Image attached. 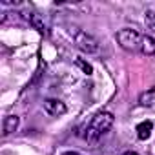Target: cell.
<instances>
[{"mask_svg":"<svg viewBox=\"0 0 155 155\" xmlns=\"http://www.w3.org/2000/svg\"><path fill=\"white\" fill-rule=\"evenodd\" d=\"M113 122H115V117H113L111 111H106V110L99 111L97 115H93V119L90 120V124L84 128V139L88 142L99 140L102 135H106L111 130Z\"/></svg>","mask_w":155,"mask_h":155,"instance_id":"obj_1","label":"cell"},{"mask_svg":"<svg viewBox=\"0 0 155 155\" xmlns=\"http://www.w3.org/2000/svg\"><path fill=\"white\" fill-rule=\"evenodd\" d=\"M68 33H69V37H71L73 44H75L77 48H79L81 51L88 53V55H91V53H97V51L101 49V44H99V40H97L93 35H90L88 31L81 29V28H77V26H69Z\"/></svg>","mask_w":155,"mask_h":155,"instance_id":"obj_2","label":"cell"},{"mask_svg":"<svg viewBox=\"0 0 155 155\" xmlns=\"http://www.w3.org/2000/svg\"><path fill=\"white\" fill-rule=\"evenodd\" d=\"M115 38H117L119 46H120L122 49H126V51H135V49H139V48H140V42H142V37L139 35V31H137V29H131V28H122V29H119L117 35H115Z\"/></svg>","mask_w":155,"mask_h":155,"instance_id":"obj_3","label":"cell"},{"mask_svg":"<svg viewBox=\"0 0 155 155\" xmlns=\"http://www.w3.org/2000/svg\"><path fill=\"white\" fill-rule=\"evenodd\" d=\"M42 106H44V111L48 115H51V117H60V115H64L68 111L66 104L62 101H58V99H46Z\"/></svg>","mask_w":155,"mask_h":155,"instance_id":"obj_4","label":"cell"},{"mask_svg":"<svg viewBox=\"0 0 155 155\" xmlns=\"http://www.w3.org/2000/svg\"><path fill=\"white\" fill-rule=\"evenodd\" d=\"M24 17H26V20L29 22V26L35 28L40 35H46V33H48V22L44 20V15L33 11V13H26Z\"/></svg>","mask_w":155,"mask_h":155,"instance_id":"obj_5","label":"cell"},{"mask_svg":"<svg viewBox=\"0 0 155 155\" xmlns=\"http://www.w3.org/2000/svg\"><path fill=\"white\" fill-rule=\"evenodd\" d=\"M18 124H20V119H18L17 115H8V117L4 119V124H2V135H4V137L11 135L13 131H17Z\"/></svg>","mask_w":155,"mask_h":155,"instance_id":"obj_6","label":"cell"},{"mask_svg":"<svg viewBox=\"0 0 155 155\" xmlns=\"http://www.w3.org/2000/svg\"><path fill=\"white\" fill-rule=\"evenodd\" d=\"M139 104L144 106V108L155 106V86L150 88V90H146V91H142V93L139 95Z\"/></svg>","mask_w":155,"mask_h":155,"instance_id":"obj_7","label":"cell"},{"mask_svg":"<svg viewBox=\"0 0 155 155\" xmlns=\"http://www.w3.org/2000/svg\"><path fill=\"white\" fill-rule=\"evenodd\" d=\"M151 130H153V122L151 120H142L140 124H137V137L140 140H146V139H150Z\"/></svg>","mask_w":155,"mask_h":155,"instance_id":"obj_8","label":"cell"},{"mask_svg":"<svg viewBox=\"0 0 155 155\" xmlns=\"http://www.w3.org/2000/svg\"><path fill=\"white\" fill-rule=\"evenodd\" d=\"M140 51L144 55H155V38L153 37H142Z\"/></svg>","mask_w":155,"mask_h":155,"instance_id":"obj_9","label":"cell"},{"mask_svg":"<svg viewBox=\"0 0 155 155\" xmlns=\"http://www.w3.org/2000/svg\"><path fill=\"white\" fill-rule=\"evenodd\" d=\"M75 64L79 66V68H81V69H82L86 75H91V73H93V68H91V64H88L84 58H77V60H75Z\"/></svg>","mask_w":155,"mask_h":155,"instance_id":"obj_10","label":"cell"},{"mask_svg":"<svg viewBox=\"0 0 155 155\" xmlns=\"http://www.w3.org/2000/svg\"><path fill=\"white\" fill-rule=\"evenodd\" d=\"M62 155H82V153H79V151H64Z\"/></svg>","mask_w":155,"mask_h":155,"instance_id":"obj_11","label":"cell"},{"mask_svg":"<svg viewBox=\"0 0 155 155\" xmlns=\"http://www.w3.org/2000/svg\"><path fill=\"white\" fill-rule=\"evenodd\" d=\"M120 155H139L137 151H124V153H120Z\"/></svg>","mask_w":155,"mask_h":155,"instance_id":"obj_12","label":"cell"},{"mask_svg":"<svg viewBox=\"0 0 155 155\" xmlns=\"http://www.w3.org/2000/svg\"><path fill=\"white\" fill-rule=\"evenodd\" d=\"M151 28H153V31H155V22H153V24H151Z\"/></svg>","mask_w":155,"mask_h":155,"instance_id":"obj_13","label":"cell"}]
</instances>
